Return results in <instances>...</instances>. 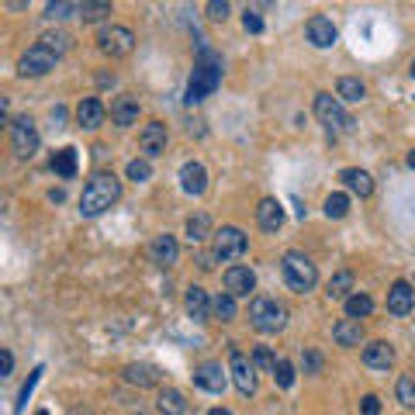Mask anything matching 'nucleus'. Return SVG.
Instances as JSON below:
<instances>
[{
  "label": "nucleus",
  "mask_w": 415,
  "mask_h": 415,
  "mask_svg": "<svg viewBox=\"0 0 415 415\" xmlns=\"http://www.w3.org/2000/svg\"><path fill=\"white\" fill-rule=\"evenodd\" d=\"M166 142H170V135H166V124L163 122H149L146 128H142V135H139V146H142L146 160H156V156H163V153H166Z\"/></svg>",
  "instance_id": "nucleus-12"
},
{
  "label": "nucleus",
  "mask_w": 415,
  "mask_h": 415,
  "mask_svg": "<svg viewBox=\"0 0 415 415\" xmlns=\"http://www.w3.org/2000/svg\"><path fill=\"white\" fill-rule=\"evenodd\" d=\"M70 14H80V4L59 0V4H49V7H45V18H49V21H63V18H70Z\"/></svg>",
  "instance_id": "nucleus-36"
},
{
  "label": "nucleus",
  "mask_w": 415,
  "mask_h": 415,
  "mask_svg": "<svg viewBox=\"0 0 415 415\" xmlns=\"http://www.w3.org/2000/svg\"><path fill=\"white\" fill-rule=\"evenodd\" d=\"M371 312H374L371 294H360V290H357V294L346 298V319H357V322H360V319H367Z\"/></svg>",
  "instance_id": "nucleus-29"
},
{
  "label": "nucleus",
  "mask_w": 415,
  "mask_h": 415,
  "mask_svg": "<svg viewBox=\"0 0 415 415\" xmlns=\"http://www.w3.org/2000/svg\"><path fill=\"white\" fill-rule=\"evenodd\" d=\"M118 198H122V184H118V177H115V173H97V177L83 187L80 215L83 218H97V215H104L108 208L115 205Z\"/></svg>",
  "instance_id": "nucleus-2"
},
{
  "label": "nucleus",
  "mask_w": 415,
  "mask_h": 415,
  "mask_svg": "<svg viewBox=\"0 0 415 415\" xmlns=\"http://www.w3.org/2000/svg\"><path fill=\"white\" fill-rule=\"evenodd\" d=\"M412 77H415V59H412Z\"/></svg>",
  "instance_id": "nucleus-48"
},
{
  "label": "nucleus",
  "mask_w": 415,
  "mask_h": 415,
  "mask_svg": "<svg viewBox=\"0 0 415 415\" xmlns=\"http://www.w3.org/2000/svg\"><path fill=\"white\" fill-rule=\"evenodd\" d=\"M211 315H215L218 322H232V319H236V298H232L229 290H222V294L211 301Z\"/></svg>",
  "instance_id": "nucleus-31"
},
{
  "label": "nucleus",
  "mask_w": 415,
  "mask_h": 415,
  "mask_svg": "<svg viewBox=\"0 0 415 415\" xmlns=\"http://www.w3.org/2000/svg\"><path fill=\"white\" fill-rule=\"evenodd\" d=\"M111 14V4L108 0H83L80 4V18L83 21H101Z\"/></svg>",
  "instance_id": "nucleus-33"
},
{
  "label": "nucleus",
  "mask_w": 415,
  "mask_h": 415,
  "mask_svg": "<svg viewBox=\"0 0 415 415\" xmlns=\"http://www.w3.org/2000/svg\"><path fill=\"white\" fill-rule=\"evenodd\" d=\"M52 170H56L59 177H66V180L77 177V149H70V146L59 149V153L52 156Z\"/></svg>",
  "instance_id": "nucleus-30"
},
{
  "label": "nucleus",
  "mask_w": 415,
  "mask_h": 415,
  "mask_svg": "<svg viewBox=\"0 0 415 415\" xmlns=\"http://www.w3.org/2000/svg\"><path fill=\"white\" fill-rule=\"evenodd\" d=\"M405 163H409V166H412V170H415V149H412V153H409V160H405Z\"/></svg>",
  "instance_id": "nucleus-47"
},
{
  "label": "nucleus",
  "mask_w": 415,
  "mask_h": 415,
  "mask_svg": "<svg viewBox=\"0 0 415 415\" xmlns=\"http://www.w3.org/2000/svg\"><path fill=\"white\" fill-rule=\"evenodd\" d=\"M360 415H381V398H377V395H364Z\"/></svg>",
  "instance_id": "nucleus-44"
},
{
  "label": "nucleus",
  "mask_w": 415,
  "mask_h": 415,
  "mask_svg": "<svg viewBox=\"0 0 415 415\" xmlns=\"http://www.w3.org/2000/svg\"><path fill=\"white\" fill-rule=\"evenodd\" d=\"M56 52H49V49H42V45H32L21 59H18V73L21 77H45V73H52L56 70Z\"/></svg>",
  "instance_id": "nucleus-9"
},
{
  "label": "nucleus",
  "mask_w": 415,
  "mask_h": 415,
  "mask_svg": "<svg viewBox=\"0 0 415 415\" xmlns=\"http://www.w3.org/2000/svg\"><path fill=\"white\" fill-rule=\"evenodd\" d=\"M208 18H211V21H225V18H229V4H225V0H211V4H208Z\"/></svg>",
  "instance_id": "nucleus-42"
},
{
  "label": "nucleus",
  "mask_w": 415,
  "mask_h": 415,
  "mask_svg": "<svg viewBox=\"0 0 415 415\" xmlns=\"http://www.w3.org/2000/svg\"><path fill=\"white\" fill-rule=\"evenodd\" d=\"M218 83H222V59L208 45H201L198 49L194 73H191V83H187V104H201L208 94H215Z\"/></svg>",
  "instance_id": "nucleus-1"
},
{
  "label": "nucleus",
  "mask_w": 415,
  "mask_h": 415,
  "mask_svg": "<svg viewBox=\"0 0 415 415\" xmlns=\"http://www.w3.org/2000/svg\"><path fill=\"white\" fill-rule=\"evenodd\" d=\"M184 308H187L191 319L205 322L208 315H211V298H208V290L205 288H187V294H184Z\"/></svg>",
  "instance_id": "nucleus-23"
},
{
  "label": "nucleus",
  "mask_w": 415,
  "mask_h": 415,
  "mask_svg": "<svg viewBox=\"0 0 415 415\" xmlns=\"http://www.w3.org/2000/svg\"><path fill=\"white\" fill-rule=\"evenodd\" d=\"M339 180L353 191V194H360V198H371L374 194V180L367 170H360V166H346L343 173H339Z\"/></svg>",
  "instance_id": "nucleus-22"
},
{
  "label": "nucleus",
  "mask_w": 415,
  "mask_h": 415,
  "mask_svg": "<svg viewBox=\"0 0 415 415\" xmlns=\"http://www.w3.org/2000/svg\"><path fill=\"white\" fill-rule=\"evenodd\" d=\"M184 232H187V243H191V246H198V243H205L208 236H215L208 215H194V218H187V229H184Z\"/></svg>",
  "instance_id": "nucleus-28"
},
{
  "label": "nucleus",
  "mask_w": 415,
  "mask_h": 415,
  "mask_svg": "<svg viewBox=\"0 0 415 415\" xmlns=\"http://www.w3.org/2000/svg\"><path fill=\"white\" fill-rule=\"evenodd\" d=\"M225 290L232 298H249L256 290V274L249 267H229L225 270Z\"/></svg>",
  "instance_id": "nucleus-14"
},
{
  "label": "nucleus",
  "mask_w": 415,
  "mask_h": 415,
  "mask_svg": "<svg viewBox=\"0 0 415 415\" xmlns=\"http://www.w3.org/2000/svg\"><path fill=\"white\" fill-rule=\"evenodd\" d=\"M208 415H232V412H229V409H211Z\"/></svg>",
  "instance_id": "nucleus-46"
},
{
  "label": "nucleus",
  "mask_w": 415,
  "mask_h": 415,
  "mask_svg": "<svg viewBox=\"0 0 415 415\" xmlns=\"http://www.w3.org/2000/svg\"><path fill=\"white\" fill-rule=\"evenodd\" d=\"M301 367H305V374H319V371H322V353H315V350H305V357H301Z\"/></svg>",
  "instance_id": "nucleus-41"
},
{
  "label": "nucleus",
  "mask_w": 415,
  "mask_h": 415,
  "mask_svg": "<svg viewBox=\"0 0 415 415\" xmlns=\"http://www.w3.org/2000/svg\"><path fill=\"white\" fill-rule=\"evenodd\" d=\"M97 49L104 56H111V59H124L135 49V32L124 28V25H104L101 35H97Z\"/></svg>",
  "instance_id": "nucleus-5"
},
{
  "label": "nucleus",
  "mask_w": 415,
  "mask_h": 415,
  "mask_svg": "<svg viewBox=\"0 0 415 415\" xmlns=\"http://www.w3.org/2000/svg\"><path fill=\"white\" fill-rule=\"evenodd\" d=\"M160 412L163 415H191V409H187V398L180 395V391H173V388H166V391H160Z\"/></svg>",
  "instance_id": "nucleus-26"
},
{
  "label": "nucleus",
  "mask_w": 415,
  "mask_h": 415,
  "mask_svg": "<svg viewBox=\"0 0 415 415\" xmlns=\"http://www.w3.org/2000/svg\"><path fill=\"white\" fill-rule=\"evenodd\" d=\"M149 177H153V166H149V160H132V163H128V180L146 184Z\"/></svg>",
  "instance_id": "nucleus-38"
},
{
  "label": "nucleus",
  "mask_w": 415,
  "mask_h": 415,
  "mask_svg": "<svg viewBox=\"0 0 415 415\" xmlns=\"http://www.w3.org/2000/svg\"><path fill=\"white\" fill-rule=\"evenodd\" d=\"M243 28L253 32V35H260V32H263V18H260L256 11H246V14H243Z\"/></svg>",
  "instance_id": "nucleus-43"
},
{
  "label": "nucleus",
  "mask_w": 415,
  "mask_h": 415,
  "mask_svg": "<svg viewBox=\"0 0 415 415\" xmlns=\"http://www.w3.org/2000/svg\"><path fill=\"white\" fill-rule=\"evenodd\" d=\"M281 274H284V284H288L294 294H308V290L319 284V270H315V263L305 256V253H284V260H281Z\"/></svg>",
  "instance_id": "nucleus-3"
},
{
  "label": "nucleus",
  "mask_w": 415,
  "mask_h": 415,
  "mask_svg": "<svg viewBox=\"0 0 415 415\" xmlns=\"http://www.w3.org/2000/svg\"><path fill=\"white\" fill-rule=\"evenodd\" d=\"M229 374H232V381H236V388L243 395L256 391V364L249 357H243L239 350H232V357H229Z\"/></svg>",
  "instance_id": "nucleus-10"
},
{
  "label": "nucleus",
  "mask_w": 415,
  "mask_h": 415,
  "mask_svg": "<svg viewBox=\"0 0 415 415\" xmlns=\"http://www.w3.org/2000/svg\"><path fill=\"white\" fill-rule=\"evenodd\" d=\"M111 122L118 124V128H128V124L139 122V97H132V94L115 97V104H111Z\"/></svg>",
  "instance_id": "nucleus-19"
},
{
  "label": "nucleus",
  "mask_w": 415,
  "mask_h": 415,
  "mask_svg": "<svg viewBox=\"0 0 415 415\" xmlns=\"http://www.w3.org/2000/svg\"><path fill=\"white\" fill-rule=\"evenodd\" d=\"M336 97H339V101L357 104V101H364V97H367V87L357 80V77H343V80L336 83Z\"/></svg>",
  "instance_id": "nucleus-27"
},
{
  "label": "nucleus",
  "mask_w": 415,
  "mask_h": 415,
  "mask_svg": "<svg viewBox=\"0 0 415 415\" xmlns=\"http://www.w3.org/2000/svg\"><path fill=\"white\" fill-rule=\"evenodd\" d=\"M253 364L263 367V371H270V374H274V367H277V360H274V353H270L267 346H256V350H253Z\"/></svg>",
  "instance_id": "nucleus-40"
},
{
  "label": "nucleus",
  "mask_w": 415,
  "mask_h": 415,
  "mask_svg": "<svg viewBox=\"0 0 415 415\" xmlns=\"http://www.w3.org/2000/svg\"><path fill=\"white\" fill-rule=\"evenodd\" d=\"M249 239L243 229H236V225H222L215 236H211V253H215V260H239L243 253H246Z\"/></svg>",
  "instance_id": "nucleus-7"
},
{
  "label": "nucleus",
  "mask_w": 415,
  "mask_h": 415,
  "mask_svg": "<svg viewBox=\"0 0 415 415\" xmlns=\"http://www.w3.org/2000/svg\"><path fill=\"white\" fill-rule=\"evenodd\" d=\"M11 149H14L18 160H32L39 153V128H35V122L28 115L11 122Z\"/></svg>",
  "instance_id": "nucleus-6"
},
{
  "label": "nucleus",
  "mask_w": 415,
  "mask_h": 415,
  "mask_svg": "<svg viewBox=\"0 0 415 415\" xmlns=\"http://www.w3.org/2000/svg\"><path fill=\"white\" fill-rule=\"evenodd\" d=\"M70 35H66V32H45V35H42L39 39V45L42 49H49V52H56V56H63V52H66V49H70Z\"/></svg>",
  "instance_id": "nucleus-35"
},
{
  "label": "nucleus",
  "mask_w": 415,
  "mask_h": 415,
  "mask_svg": "<svg viewBox=\"0 0 415 415\" xmlns=\"http://www.w3.org/2000/svg\"><path fill=\"white\" fill-rule=\"evenodd\" d=\"M256 222H260V229H263V232H277V229L284 225V208H281V201L263 198V201H260V208H256Z\"/></svg>",
  "instance_id": "nucleus-20"
},
{
  "label": "nucleus",
  "mask_w": 415,
  "mask_h": 415,
  "mask_svg": "<svg viewBox=\"0 0 415 415\" xmlns=\"http://www.w3.org/2000/svg\"><path fill=\"white\" fill-rule=\"evenodd\" d=\"M415 308V290H412V284H405V281H395L391 284V290H388V312L391 315H409Z\"/></svg>",
  "instance_id": "nucleus-15"
},
{
  "label": "nucleus",
  "mask_w": 415,
  "mask_h": 415,
  "mask_svg": "<svg viewBox=\"0 0 415 415\" xmlns=\"http://www.w3.org/2000/svg\"><path fill=\"white\" fill-rule=\"evenodd\" d=\"M315 115H319L322 124H329V132H353V124H357L343 111L339 97H332V94H319L315 97Z\"/></svg>",
  "instance_id": "nucleus-8"
},
{
  "label": "nucleus",
  "mask_w": 415,
  "mask_h": 415,
  "mask_svg": "<svg viewBox=\"0 0 415 415\" xmlns=\"http://www.w3.org/2000/svg\"><path fill=\"white\" fill-rule=\"evenodd\" d=\"M395 395H398V402H402L405 409H415V377L412 374H402V377H398Z\"/></svg>",
  "instance_id": "nucleus-34"
},
{
  "label": "nucleus",
  "mask_w": 415,
  "mask_h": 415,
  "mask_svg": "<svg viewBox=\"0 0 415 415\" xmlns=\"http://www.w3.org/2000/svg\"><path fill=\"white\" fill-rule=\"evenodd\" d=\"M274 381H277V388H290V384H294V367H290L288 360H277V367H274Z\"/></svg>",
  "instance_id": "nucleus-39"
},
{
  "label": "nucleus",
  "mask_w": 415,
  "mask_h": 415,
  "mask_svg": "<svg viewBox=\"0 0 415 415\" xmlns=\"http://www.w3.org/2000/svg\"><path fill=\"white\" fill-rule=\"evenodd\" d=\"M104 118H108V111H104V104L97 97H83L80 104H77V122L83 128H101Z\"/></svg>",
  "instance_id": "nucleus-21"
},
{
  "label": "nucleus",
  "mask_w": 415,
  "mask_h": 415,
  "mask_svg": "<svg viewBox=\"0 0 415 415\" xmlns=\"http://www.w3.org/2000/svg\"><path fill=\"white\" fill-rule=\"evenodd\" d=\"M177 256H180V243H177L170 232H163V236L153 239V246H149V260H153L156 267H173Z\"/></svg>",
  "instance_id": "nucleus-16"
},
{
  "label": "nucleus",
  "mask_w": 415,
  "mask_h": 415,
  "mask_svg": "<svg viewBox=\"0 0 415 415\" xmlns=\"http://www.w3.org/2000/svg\"><path fill=\"white\" fill-rule=\"evenodd\" d=\"M332 339H336L339 346H360V339H364V329H360V322H357V319H343V322H336V329H332Z\"/></svg>",
  "instance_id": "nucleus-25"
},
{
  "label": "nucleus",
  "mask_w": 415,
  "mask_h": 415,
  "mask_svg": "<svg viewBox=\"0 0 415 415\" xmlns=\"http://www.w3.org/2000/svg\"><path fill=\"white\" fill-rule=\"evenodd\" d=\"M0 357H4V377H7V374L14 371V357H11V350H4Z\"/></svg>",
  "instance_id": "nucleus-45"
},
{
  "label": "nucleus",
  "mask_w": 415,
  "mask_h": 415,
  "mask_svg": "<svg viewBox=\"0 0 415 415\" xmlns=\"http://www.w3.org/2000/svg\"><path fill=\"white\" fill-rule=\"evenodd\" d=\"M350 290H353V274H350V270H339L329 281V290H326V294H329L332 301H346Z\"/></svg>",
  "instance_id": "nucleus-32"
},
{
  "label": "nucleus",
  "mask_w": 415,
  "mask_h": 415,
  "mask_svg": "<svg viewBox=\"0 0 415 415\" xmlns=\"http://www.w3.org/2000/svg\"><path fill=\"white\" fill-rule=\"evenodd\" d=\"M364 364L371 367V371H388L391 364H395V350H391V343H384V339H374L364 346Z\"/></svg>",
  "instance_id": "nucleus-17"
},
{
  "label": "nucleus",
  "mask_w": 415,
  "mask_h": 415,
  "mask_svg": "<svg viewBox=\"0 0 415 415\" xmlns=\"http://www.w3.org/2000/svg\"><path fill=\"white\" fill-rule=\"evenodd\" d=\"M249 326L256 332H263V336H270V332H281L288 326V308L277 301V298H253L249 301Z\"/></svg>",
  "instance_id": "nucleus-4"
},
{
  "label": "nucleus",
  "mask_w": 415,
  "mask_h": 415,
  "mask_svg": "<svg viewBox=\"0 0 415 415\" xmlns=\"http://www.w3.org/2000/svg\"><path fill=\"white\" fill-rule=\"evenodd\" d=\"M180 187H184V194H205L208 191V170L201 163H184V170H180Z\"/></svg>",
  "instance_id": "nucleus-18"
},
{
  "label": "nucleus",
  "mask_w": 415,
  "mask_h": 415,
  "mask_svg": "<svg viewBox=\"0 0 415 415\" xmlns=\"http://www.w3.org/2000/svg\"><path fill=\"white\" fill-rule=\"evenodd\" d=\"M194 384H198L201 391L222 395V391H225V384H229V371H225L222 364H201V367L194 371Z\"/></svg>",
  "instance_id": "nucleus-13"
},
{
  "label": "nucleus",
  "mask_w": 415,
  "mask_h": 415,
  "mask_svg": "<svg viewBox=\"0 0 415 415\" xmlns=\"http://www.w3.org/2000/svg\"><path fill=\"white\" fill-rule=\"evenodd\" d=\"M124 381L139 384V388H153V384H160V371L153 364H128L124 367Z\"/></svg>",
  "instance_id": "nucleus-24"
},
{
  "label": "nucleus",
  "mask_w": 415,
  "mask_h": 415,
  "mask_svg": "<svg viewBox=\"0 0 415 415\" xmlns=\"http://www.w3.org/2000/svg\"><path fill=\"white\" fill-rule=\"evenodd\" d=\"M305 35H308V42H312L315 49H329V45H336V39H339V32H336L332 18H326V14H315V18H308V25H305Z\"/></svg>",
  "instance_id": "nucleus-11"
},
{
  "label": "nucleus",
  "mask_w": 415,
  "mask_h": 415,
  "mask_svg": "<svg viewBox=\"0 0 415 415\" xmlns=\"http://www.w3.org/2000/svg\"><path fill=\"white\" fill-rule=\"evenodd\" d=\"M346 211H350V198L346 194H329L326 198V215L329 218H343Z\"/></svg>",
  "instance_id": "nucleus-37"
}]
</instances>
